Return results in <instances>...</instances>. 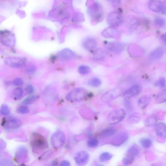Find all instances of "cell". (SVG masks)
<instances>
[{"mask_svg": "<svg viewBox=\"0 0 166 166\" xmlns=\"http://www.w3.org/2000/svg\"><path fill=\"white\" fill-rule=\"evenodd\" d=\"M65 140V134L62 131L57 130L54 133L51 138V142L53 147L59 148L62 147Z\"/></svg>", "mask_w": 166, "mask_h": 166, "instance_id": "cell-8", "label": "cell"}, {"mask_svg": "<svg viewBox=\"0 0 166 166\" xmlns=\"http://www.w3.org/2000/svg\"><path fill=\"white\" fill-rule=\"evenodd\" d=\"M126 113L124 110L119 109L112 111L107 116L108 123L111 125H114L120 123L126 116Z\"/></svg>", "mask_w": 166, "mask_h": 166, "instance_id": "cell-4", "label": "cell"}, {"mask_svg": "<svg viewBox=\"0 0 166 166\" xmlns=\"http://www.w3.org/2000/svg\"><path fill=\"white\" fill-rule=\"evenodd\" d=\"M155 100L156 102L158 104L164 103L166 101V88L157 95Z\"/></svg>", "mask_w": 166, "mask_h": 166, "instance_id": "cell-26", "label": "cell"}, {"mask_svg": "<svg viewBox=\"0 0 166 166\" xmlns=\"http://www.w3.org/2000/svg\"><path fill=\"white\" fill-rule=\"evenodd\" d=\"M106 52L103 49H98L95 51L93 54V58L94 59L99 61H103L107 57Z\"/></svg>", "mask_w": 166, "mask_h": 166, "instance_id": "cell-22", "label": "cell"}, {"mask_svg": "<svg viewBox=\"0 0 166 166\" xmlns=\"http://www.w3.org/2000/svg\"><path fill=\"white\" fill-rule=\"evenodd\" d=\"M161 12L162 14L164 15H166V5L165 4L163 7L162 8Z\"/></svg>", "mask_w": 166, "mask_h": 166, "instance_id": "cell-46", "label": "cell"}, {"mask_svg": "<svg viewBox=\"0 0 166 166\" xmlns=\"http://www.w3.org/2000/svg\"><path fill=\"white\" fill-rule=\"evenodd\" d=\"M52 153L51 151H48L46 152L45 154H44L42 156V157L41 158V159H46L49 157L50 156H51V154Z\"/></svg>", "mask_w": 166, "mask_h": 166, "instance_id": "cell-44", "label": "cell"}, {"mask_svg": "<svg viewBox=\"0 0 166 166\" xmlns=\"http://www.w3.org/2000/svg\"><path fill=\"white\" fill-rule=\"evenodd\" d=\"M88 13L91 18L94 21L100 22L103 18L102 9L98 3H94L89 6Z\"/></svg>", "mask_w": 166, "mask_h": 166, "instance_id": "cell-5", "label": "cell"}, {"mask_svg": "<svg viewBox=\"0 0 166 166\" xmlns=\"http://www.w3.org/2000/svg\"><path fill=\"white\" fill-rule=\"evenodd\" d=\"M107 22L111 26L116 27L120 25L123 22L121 15L117 12H111L107 17Z\"/></svg>", "mask_w": 166, "mask_h": 166, "instance_id": "cell-9", "label": "cell"}, {"mask_svg": "<svg viewBox=\"0 0 166 166\" xmlns=\"http://www.w3.org/2000/svg\"><path fill=\"white\" fill-rule=\"evenodd\" d=\"M113 157V155L109 152H106L101 154L99 157V160L101 162L109 161Z\"/></svg>", "mask_w": 166, "mask_h": 166, "instance_id": "cell-30", "label": "cell"}, {"mask_svg": "<svg viewBox=\"0 0 166 166\" xmlns=\"http://www.w3.org/2000/svg\"><path fill=\"white\" fill-rule=\"evenodd\" d=\"M141 91V87L138 85H135L125 91L123 94V96L126 100H129L131 97L139 94Z\"/></svg>", "mask_w": 166, "mask_h": 166, "instance_id": "cell-13", "label": "cell"}, {"mask_svg": "<svg viewBox=\"0 0 166 166\" xmlns=\"http://www.w3.org/2000/svg\"><path fill=\"white\" fill-rule=\"evenodd\" d=\"M140 143L144 148L148 149L151 146L152 142L149 138H143L140 140Z\"/></svg>", "mask_w": 166, "mask_h": 166, "instance_id": "cell-31", "label": "cell"}, {"mask_svg": "<svg viewBox=\"0 0 166 166\" xmlns=\"http://www.w3.org/2000/svg\"><path fill=\"white\" fill-rule=\"evenodd\" d=\"M120 34V30L116 27L111 26L104 30L102 32L103 36L107 38H117Z\"/></svg>", "mask_w": 166, "mask_h": 166, "instance_id": "cell-12", "label": "cell"}, {"mask_svg": "<svg viewBox=\"0 0 166 166\" xmlns=\"http://www.w3.org/2000/svg\"><path fill=\"white\" fill-rule=\"evenodd\" d=\"M1 41L3 45L9 47H12L15 43V36L9 30H2L1 32Z\"/></svg>", "mask_w": 166, "mask_h": 166, "instance_id": "cell-6", "label": "cell"}, {"mask_svg": "<svg viewBox=\"0 0 166 166\" xmlns=\"http://www.w3.org/2000/svg\"><path fill=\"white\" fill-rule=\"evenodd\" d=\"M165 4L163 1L159 0H152L148 3L149 9L151 11L155 12H160L162 8Z\"/></svg>", "mask_w": 166, "mask_h": 166, "instance_id": "cell-17", "label": "cell"}, {"mask_svg": "<svg viewBox=\"0 0 166 166\" xmlns=\"http://www.w3.org/2000/svg\"><path fill=\"white\" fill-rule=\"evenodd\" d=\"M116 130L113 128H108L103 130L100 134V136L104 138L109 137L114 135Z\"/></svg>", "mask_w": 166, "mask_h": 166, "instance_id": "cell-27", "label": "cell"}, {"mask_svg": "<svg viewBox=\"0 0 166 166\" xmlns=\"http://www.w3.org/2000/svg\"><path fill=\"white\" fill-rule=\"evenodd\" d=\"M18 112L21 114H25L30 112V110L28 107L25 106L19 107L17 110Z\"/></svg>", "mask_w": 166, "mask_h": 166, "instance_id": "cell-39", "label": "cell"}, {"mask_svg": "<svg viewBox=\"0 0 166 166\" xmlns=\"http://www.w3.org/2000/svg\"><path fill=\"white\" fill-rule=\"evenodd\" d=\"M58 56L62 59L68 60L75 59L76 57V53L68 48L64 49L58 53Z\"/></svg>", "mask_w": 166, "mask_h": 166, "instance_id": "cell-15", "label": "cell"}, {"mask_svg": "<svg viewBox=\"0 0 166 166\" xmlns=\"http://www.w3.org/2000/svg\"><path fill=\"white\" fill-rule=\"evenodd\" d=\"M97 43L95 39L92 38H88L84 39L83 42V46L85 49L91 51L95 49Z\"/></svg>", "mask_w": 166, "mask_h": 166, "instance_id": "cell-18", "label": "cell"}, {"mask_svg": "<svg viewBox=\"0 0 166 166\" xmlns=\"http://www.w3.org/2000/svg\"><path fill=\"white\" fill-rule=\"evenodd\" d=\"M156 132L158 136L166 138V124L162 122L159 123L157 125Z\"/></svg>", "mask_w": 166, "mask_h": 166, "instance_id": "cell-19", "label": "cell"}, {"mask_svg": "<svg viewBox=\"0 0 166 166\" xmlns=\"http://www.w3.org/2000/svg\"><path fill=\"white\" fill-rule=\"evenodd\" d=\"M164 53L163 48L161 47H159L152 51L150 54V57L152 59L158 60L163 56Z\"/></svg>", "mask_w": 166, "mask_h": 166, "instance_id": "cell-20", "label": "cell"}, {"mask_svg": "<svg viewBox=\"0 0 166 166\" xmlns=\"http://www.w3.org/2000/svg\"></svg>", "mask_w": 166, "mask_h": 166, "instance_id": "cell-49", "label": "cell"}, {"mask_svg": "<svg viewBox=\"0 0 166 166\" xmlns=\"http://www.w3.org/2000/svg\"><path fill=\"white\" fill-rule=\"evenodd\" d=\"M107 48L109 51L112 53L118 54L123 51L124 45L121 42H111L108 43L107 45Z\"/></svg>", "mask_w": 166, "mask_h": 166, "instance_id": "cell-16", "label": "cell"}, {"mask_svg": "<svg viewBox=\"0 0 166 166\" xmlns=\"http://www.w3.org/2000/svg\"><path fill=\"white\" fill-rule=\"evenodd\" d=\"M60 166H70V164L68 161L64 160L61 162Z\"/></svg>", "mask_w": 166, "mask_h": 166, "instance_id": "cell-45", "label": "cell"}, {"mask_svg": "<svg viewBox=\"0 0 166 166\" xmlns=\"http://www.w3.org/2000/svg\"><path fill=\"white\" fill-rule=\"evenodd\" d=\"M23 93V90L21 88H17L13 91V96L16 99H19L22 96Z\"/></svg>", "mask_w": 166, "mask_h": 166, "instance_id": "cell-34", "label": "cell"}, {"mask_svg": "<svg viewBox=\"0 0 166 166\" xmlns=\"http://www.w3.org/2000/svg\"><path fill=\"white\" fill-rule=\"evenodd\" d=\"M157 123V118L154 115H152L149 117L144 121L146 126L149 127L154 126Z\"/></svg>", "mask_w": 166, "mask_h": 166, "instance_id": "cell-25", "label": "cell"}, {"mask_svg": "<svg viewBox=\"0 0 166 166\" xmlns=\"http://www.w3.org/2000/svg\"><path fill=\"white\" fill-rule=\"evenodd\" d=\"M128 100H126V102H125V106L128 110L130 111L133 109V107L130 101Z\"/></svg>", "mask_w": 166, "mask_h": 166, "instance_id": "cell-43", "label": "cell"}, {"mask_svg": "<svg viewBox=\"0 0 166 166\" xmlns=\"http://www.w3.org/2000/svg\"><path fill=\"white\" fill-rule=\"evenodd\" d=\"M154 85L161 88H164L166 86V81L164 78H161L154 83Z\"/></svg>", "mask_w": 166, "mask_h": 166, "instance_id": "cell-37", "label": "cell"}, {"mask_svg": "<svg viewBox=\"0 0 166 166\" xmlns=\"http://www.w3.org/2000/svg\"><path fill=\"white\" fill-rule=\"evenodd\" d=\"M134 160V158L128 156L124 157L123 159V163L125 165H128L133 163Z\"/></svg>", "mask_w": 166, "mask_h": 166, "instance_id": "cell-40", "label": "cell"}, {"mask_svg": "<svg viewBox=\"0 0 166 166\" xmlns=\"http://www.w3.org/2000/svg\"><path fill=\"white\" fill-rule=\"evenodd\" d=\"M151 100L150 96L146 95L142 96L138 100V105L141 109H144L150 104Z\"/></svg>", "mask_w": 166, "mask_h": 166, "instance_id": "cell-21", "label": "cell"}, {"mask_svg": "<svg viewBox=\"0 0 166 166\" xmlns=\"http://www.w3.org/2000/svg\"><path fill=\"white\" fill-rule=\"evenodd\" d=\"M33 151L36 152L43 151L48 147L46 140L43 136L38 134H34L31 141Z\"/></svg>", "mask_w": 166, "mask_h": 166, "instance_id": "cell-1", "label": "cell"}, {"mask_svg": "<svg viewBox=\"0 0 166 166\" xmlns=\"http://www.w3.org/2000/svg\"><path fill=\"white\" fill-rule=\"evenodd\" d=\"M27 62L25 57H6L4 62L6 65L12 68H21L25 65Z\"/></svg>", "mask_w": 166, "mask_h": 166, "instance_id": "cell-3", "label": "cell"}, {"mask_svg": "<svg viewBox=\"0 0 166 166\" xmlns=\"http://www.w3.org/2000/svg\"><path fill=\"white\" fill-rule=\"evenodd\" d=\"M36 70V67L34 65L30 64L26 67L25 72L28 75H32L35 73Z\"/></svg>", "mask_w": 166, "mask_h": 166, "instance_id": "cell-32", "label": "cell"}, {"mask_svg": "<svg viewBox=\"0 0 166 166\" xmlns=\"http://www.w3.org/2000/svg\"><path fill=\"white\" fill-rule=\"evenodd\" d=\"M95 166H103L102 165H96Z\"/></svg>", "mask_w": 166, "mask_h": 166, "instance_id": "cell-48", "label": "cell"}, {"mask_svg": "<svg viewBox=\"0 0 166 166\" xmlns=\"http://www.w3.org/2000/svg\"><path fill=\"white\" fill-rule=\"evenodd\" d=\"M122 93V90L116 88L107 91L101 97V99L104 102H108L119 97Z\"/></svg>", "mask_w": 166, "mask_h": 166, "instance_id": "cell-10", "label": "cell"}, {"mask_svg": "<svg viewBox=\"0 0 166 166\" xmlns=\"http://www.w3.org/2000/svg\"><path fill=\"white\" fill-rule=\"evenodd\" d=\"M89 158L88 153L85 151H82L78 152L74 158V160L78 166H83L88 162Z\"/></svg>", "mask_w": 166, "mask_h": 166, "instance_id": "cell-11", "label": "cell"}, {"mask_svg": "<svg viewBox=\"0 0 166 166\" xmlns=\"http://www.w3.org/2000/svg\"><path fill=\"white\" fill-rule=\"evenodd\" d=\"M101 83V80L97 78H93L89 80L88 84L90 86L94 87H99Z\"/></svg>", "mask_w": 166, "mask_h": 166, "instance_id": "cell-29", "label": "cell"}, {"mask_svg": "<svg viewBox=\"0 0 166 166\" xmlns=\"http://www.w3.org/2000/svg\"><path fill=\"white\" fill-rule=\"evenodd\" d=\"M141 118V115L139 113H134L131 114L128 117V121L130 124H136L140 121Z\"/></svg>", "mask_w": 166, "mask_h": 166, "instance_id": "cell-24", "label": "cell"}, {"mask_svg": "<svg viewBox=\"0 0 166 166\" xmlns=\"http://www.w3.org/2000/svg\"><path fill=\"white\" fill-rule=\"evenodd\" d=\"M154 23L156 25L162 28L165 25L166 22L164 18L161 17H157L154 20Z\"/></svg>", "mask_w": 166, "mask_h": 166, "instance_id": "cell-36", "label": "cell"}, {"mask_svg": "<svg viewBox=\"0 0 166 166\" xmlns=\"http://www.w3.org/2000/svg\"><path fill=\"white\" fill-rule=\"evenodd\" d=\"M9 109L8 107L5 104H3L1 106L0 110L1 114L2 116H8L9 114Z\"/></svg>", "mask_w": 166, "mask_h": 166, "instance_id": "cell-35", "label": "cell"}, {"mask_svg": "<svg viewBox=\"0 0 166 166\" xmlns=\"http://www.w3.org/2000/svg\"><path fill=\"white\" fill-rule=\"evenodd\" d=\"M162 40L166 43V33L162 35L161 37Z\"/></svg>", "mask_w": 166, "mask_h": 166, "instance_id": "cell-47", "label": "cell"}, {"mask_svg": "<svg viewBox=\"0 0 166 166\" xmlns=\"http://www.w3.org/2000/svg\"><path fill=\"white\" fill-rule=\"evenodd\" d=\"M13 83L16 86H21L23 84V81L21 79L17 78L13 81Z\"/></svg>", "mask_w": 166, "mask_h": 166, "instance_id": "cell-41", "label": "cell"}, {"mask_svg": "<svg viewBox=\"0 0 166 166\" xmlns=\"http://www.w3.org/2000/svg\"><path fill=\"white\" fill-rule=\"evenodd\" d=\"M22 124L21 121L17 118L10 117L4 118L2 121V126L6 129L12 130L16 129L21 127Z\"/></svg>", "mask_w": 166, "mask_h": 166, "instance_id": "cell-7", "label": "cell"}, {"mask_svg": "<svg viewBox=\"0 0 166 166\" xmlns=\"http://www.w3.org/2000/svg\"><path fill=\"white\" fill-rule=\"evenodd\" d=\"M87 92V90L83 88H77L67 94L66 99L67 101H72L82 100L86 97Z\"/></svg>", "mask_w": 166, "mask_h": 166, "instance_id": "cell-2", "label": "cell"}, {"mask_svg": "<svg viewBox=\"0 0 166 166\" xmlns=\"http://www.w3.org/2000/svg\"><path fill=\"white\" fill-rule=\"evenodd\" d=\"M140 151V149L138 146L136 144H134L129 148L127 152V156L135 158L139 154Z\"/></svg>", "mask_w": 166, "mask_h": 166, "instance_id": "cell-23", "label": "cell"}, {"mask_svg": "<svg viewBox=\"0 0 166 166\" xmlns=\"http://www.w3.org/2000/svg\"><path fill=\"white\" fill-rule=\"evenodd\" d=\"M128 136L126 133H121L117 135L111 141V144L114 146H120L128 139Z\"/></svg>", "mask_w": 166, "mask_h": 166, "instance_id": "cell-14", "label": "cell"}, {"mask_svg": "<svg viewBox=\"0 0 166 166\" xmlns=\"http://www.w3.org/2000/svg\"><path fill=\"white\" fill-rule=\"evenodd\" d=\"M91 70L90 67L89 66L82 65L79 67L78 72L81 74H86L89 73Z\"/></svg>", "mask_w": 166, "mask_h": 166, "instance_id": "cell-33", "label": "cell"}, {"mask_svg": "<svg viewBox=\"0 0 166 166\" xmlns=\"http://www.w3.org/2000/svg\"><path fill=\"white\" fill-rule=\"evenodd\" d=\"M25 90L28 94H31L33 92L34 88L32 85L29 84L26 86Z\"/></svg>", "mask_w": 166, "mask_h": 166, "instance_id": "cell-42", "label": "cell"}, {"mask_svg": "<svg viewBox=\"0 0 166 166\" xmlns=\"http://www.w3.org/2000/svg\"><path fill=\"white\" fill-rule=\"evenodd\" d=\"M39 98V96L36 95H32L27 97L22 101V104L25 105H28L34 102Z\"/></svg>", "mask_w": 166, "mask_h": 166, "instance_id": "cell-28", "label": "cell"}, {"mask_svg": "<svg viewBox=\"0 0 166 166\" xmlns=\"http://www.w3.org/2000/svg\"><path fill=\"white\" fill-rule=\"evenodd\" d=\"M99 144V141L96 138H91L87 142L88 145L90 147L94 148L97 147Z\"/></svg>", "mask_w": 166, "mask_h": 166, "instance_id": "cell-38", "label": "cell"}]
</instances>
